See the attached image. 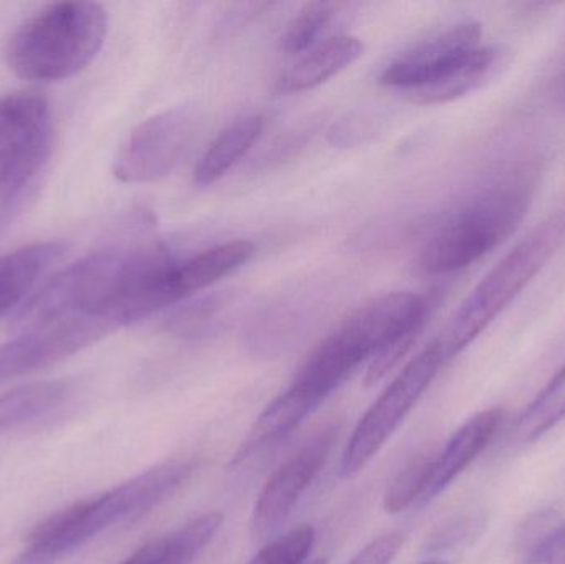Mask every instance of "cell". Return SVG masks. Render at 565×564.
Returning <instances> with one entry per match:
<instances>
[{
	"instance_id": "cell-1",
	"label": "cell",
	"mask_w": 565,
	"mask_h": 564,
	"mask_svg": "<svg viewBox=\"0 0 565 564\" xmlns=\"http://www.w3.org/2000/svg\"><path fill=\"white\" fill-rule=\"evenodd\" d=\"M198 470L191 459H174L102 496L82 500L35 526L12 564H58L118 523L132 522L171 497Z\"/></svg>"
},
{
	"instance_id": "cell-2",
	"label": "cell",
	"mask_w": 565,
	"mask_h": 564,
	"mask_svg": "<svg viewBox=\"0 0 565 564\" xmlns=\"http://www.w3.org/2000/svg\"><path fill=\"white\" fill-rule=\"evenodd\" d=\"M537 185V169L518 166L471 195L425 244L418 267L448 275L477 264L523 224Z\"/></svg>"
},
{
	"instance_id": "cell-3",
	"label": "cell",
	"mask_w": 565,
	"mask_h": 564,
	"mask_svg": "<svg viewBox=\"0 0 565 564\" xmlns=\"http://www.w3.org/2000/svg\"><path fill=\"white\" fill-rule=\"evenodd\" d=\"M500 50L484 45L481 23L461 22L385 66L381 83L401 89L417 105H438L460 98L490 76Z\"/></svg>"
},
{
	"instance_id": "cell-4",
	"label": "cell",
	"mask_w": 565,
	"mask_h": 564,
	"mask_svg": "<svg viewBox=\"0 0 565 564\" xmlns=\"http://www.w3.org/2000/svg\"><path fill=\"white\" fill-rule=\"evenodd\" d=\"M106 33L108 15L99 3H52L15 30L7 46V62L20 78L60 82L98 55Z\"/></svg>"
},
{
	"instance_id": "cell-5",
	"label": "cell",
	"mask_w": 565,
	"mask_h": 564,
	"mask_svg": "<svg viewBox=\"0 0 565 564\" xmlns=\"http://www.w3.org/2000/svg\"><path fill=\"white\" fill-rule=\"evenodd\" d=\"M565 242V207L518 242L471 291L438 340L445 363L470 347L546 267Z\"/></svg>"
},
{
	"instance_id": "cell-6",
	"label": "cell",
	"mask_w": 565,
	"mask_h": 564,
	"mask_svg": "<svg viewBox=\"0 0 565 564\" xmlns=\"http://www.w3.org/2000/svg\"><path fill=\"white\" fill-rule=\"evenodd\" d=\"M52 151L49 99L35 89L0 98V231L25 207Z\"/></svg>"
},
{
	"instance_id": "cell-7",
	"label": "cell",
	"mask_w": 565,
	"mask_h": 564,
	"mask_svg": "<svg viewBox=\"0 0 565 564\" xmlns=\"http://www.w3.org/2000/svg\"><path fill=\"white\" fill-rule=\"evenodd\" d=\"M444 363L440 344L435 341L417 354L385 387L384 393L369 407L352 430L351 439L342 453L339 472L344 479L358 476L377 456L379 450L391 439L402 421L434 383Z\"/></svg>"
},
{
	"instance_id": "cell-8",
	"label": "cell",
	"mask_w": 565,
	"mask_h": 564,
	"mask_svg": "<svg viewBox=\"0 0 565 564\" xmlns=\"http://www.w3.org/2000/svg\"><path fill=\"white\" fill-rule=\"evenodd\" d=\"M198 126L191 108H171L129 132L113 162V174L126 184L159 181L178 164Z\"/></svg>"
},
{
	"instance_id": "cell-9",
	"label": "cell",
	"mask_w": 565,
	"mask_h": 564,
	"mask_svg": "<svg viewBox=\"0 0 565 564\" xmlns=\"http://www.w3.org/2000/svg\"><path fill=\"white\" fill-rule=\"evenodd\" d=\"M338 434V426L318 430L268 477L252 515V533L258 542H270L280 532L306 490L328 464Z\"/></svg>"
},
{
	"instance_id": "cell-10",
	"label": "cell",
	"mask_w": 565,
	"mask_h": 564,
	"mask_svg": "<svg viewBox=\"0 0 565 564\" xmlns=\"http://www.w3.org/2000/svg\"><path fill=\"white\" fill-rule=\"evenodd\" d=\"M93 343L88 328L75 321L22 331L15 340L0 344V384L45 370Z\"/></svg>"
},
{
	"instance_id": "cell-11",
	"label": "cell",
	"mask_w": 565,
	"mask_h": 564,
	"mask_svg": "<svg viewBox=\"0 0 565 564\" xmlns=\"http://www.w3.org/2000/svg\"><path fill=\"white\" fill-rule=\"evenodd\" d=\"M501 423H503V411L494 407L471 417L451 436L445 449L435 457L430 486L422 503H428L438 493L444 492L484 453L497 436Z\"/></svg>"
},
{
	"instance_id": "cell-12",
	"label": "cell",
	"mask_w": 565,
	"mask_h": 564,
	"mask_svg": "<svg viewBox=\"0 0 565 564\" xmlns=\"http://www.w3.org/2000/svg\"><path fill=\"white\" fill-rule=\"evenodd\" d=\"M65 254L62 242H36L0 257V318L23 307L26 297Z\"/></svg>"
},
{
	"instance_id": "cell-13",
	"label": "cell",
	"mask_w": 565,
	"mask_h": 564,
	"mask_svg": "<svg viewBox=\"0 0 565 564\" xmlns=\"http://www.w3.org/2000/svg\"><path fill=\"white\" fill-rule=\"evenodd\" d=\"M362 53L364 45L358 36L341 35L326 40L321 45L302 53L278 76L277 92L289 95L316 88L358 62Z\"/></svg>"
},
{
	"instance_id": "cell-14",
	"label": "cell",
	"mask_w": 565,
	"mask_h": 564,
	"mask_svg": "<svg viewBox=\"0 0 565 564\" xmlns=\"http://www.w3.org/2000/svg\"><path fill=\"white\" fill-rule=\"evenodd\" d=\"M254 254L255 245L252 242L232 241L175 265L174 287L179 300L217 284L225 275L247 264Z\"/></svg>"
},
{
	"instance_id": "cell-15",
	"label": "cell",
	"mask_w": 565,
	"mask_h": 564,
	"mask_svg": "<svg viewBox=\"0 0 565 564\" xmlns=\"http://www.w3.org/2000/svg\"><path fill=\"white\" fill-rule=\"evenodd\" d=\"M264 126L262 116H245L222 129L195 168V184L211 185L224 178L254 148Z\"/></svg>"
},
{
	"instance_id": "cell-16",
	"label": "cell",
	"mask_w": 565,
	"mask_h": 564,
	"mask_svg": "<svg viewBox=\"0 0 565 564\" xmlns=\"http://www.w3.org/2000/svg\"><path fill=\"white\" fill-rule=\"evenodd\" d=\"M70 383L65 380L23 384L0 396V436L46 416L66 400Z\"/></svg>"
},
{
	"instance_id": "cell-17",
	"label": "cell",
	"mask_w": 565,
	"mask_h": 564,
	"mask_svg": "<svg viewBox=\"0 0 565 564\" xmlns=\"http://www.w3.org/2000/svg\"><path fill=\"white\" fill-rule=\"evenodd\" d=\"M563 419H565V363L544 387L543 393L533 401L524 414H521L514 427V437L521 444L534 443Z\"/></svg>"
},
{
	"instance_id": "cell-18",
	"label": "cell",
	"mask_w": 565,
	"mask_h": 564,
	"mask_svg": "<svg viewBox=\"0 0 565 564\" xmlns=\"http://www.w3.org/2000/svg\"><path fill=\"white\" fill-rule=\"evenodd\" d=\"M437 453L417 454L395 476L384 496V509L388 513H401L417 502H424L430 486L431 472Z\"/></svg>"
},
{
	"instance_id": "cell-19",
	"label": "cell",
	"mask_w": 565,
	"mask_h": 564,
	"mask_svg": "<svg viewBox=\"0 0 565 564\" xmlns=\"http://www.w3.org/2000/svg\"><path fill=\"white\" fill-rule=\"evenodd\" d=\"M224 523V515L209 512L185 523L168 539L169 564H191L211 545Z\"/></svg>"
},
{
	"instance_id": "cell-20",
	"label": "cell",
	"mask_w": 565,
	"mask_h": 564,
	"mask_svg": "<svg viewBox=\"0 0 565 564\" xmlns=\"http://www.w3.org/2000/svg\"><path fill=\"white\" fill-rule=\"evenodd\" d=\"M334 15V6L326 2L306 3L282 35V50L289 55L306 53L315 45Z\"/></svg>"
},
{
	"instance_id": "cell-21",
	"label": "cell",
	"mask_w": 565,
	"mask_h": 564,
	"mask_svg": "<svg viewBox=\"0 0 565 564\" xmlns=\"http://www.w3.org/2000/svg\"><path fill=\"white\" fill-rule=\"evenodd\" d=\"M316 543L311 525H299L267 543L248 564H305Z\"/></svg>"
},
{
	"instance_id": "cell-22",
	"label": "cell",
	"mask_w": 565,
	"mask_h": 564,
	"mask_svg": "<svg viewBox=\"0 0 565 564\" xmlns=\"http://www.w3.org/2000/svg\"><path fill=\"white\" fill-rule=\"evenodd\" d=\"M404 539L398 533L379 536L358 553L348 564H391L401 552Z\"/></svg>"
},
{
	"instance_id": "cell-23",
	"label": "cell",
	"mask_w": 565,
	"mask_h": 564,
	"mask_svg": "<svg viewBox=\"0 0 565 564\" xmlns=\"http://www.w3.org/2000/svg\"><path fill=\"white\" fill-rule=\"evenodd\" d=\"M523 564H565V523L526 553Z\"/></svg>"
},
{
	"instance_id": "cell-24",
	"label": "cell",
	"mask_w": 565,
	"mask_h": 564,
	"mask_svg": "<svg viewBox=\"0 0 565 564\" xmlns=\"http://www.w3.org/2000/svg\"><path fill=\"white\" fill-rule=\"evenodd\" d=\"M554 95H556L557 102L565 109V62L563 68H561L559 75L556 78V86H554Z\"/></svg>"
},
{
	"instance_id": "cell-25",
	"label": "cell",
	"mask_w": 565,
	"mask_h": 564,
	"mask_svg": "<svg viewBox=\"0 0 565 564\" xmlns=\"http://www.w3.org/2000/svg\"><path fill=\"white\" fill-rule=\"evenodd\" d=\"M420 564H450V563L441 562V560H431V562H425V563H420Z\"/></svg>"
},
{
	"instance_id": "cell-26",
	"label": "cell",
	"mask_w": 565,
	"mask_h": 564,
	"mask_svg": "<svg viewBox=\"0 0 565 564\" xmlns=\"http://www.w3.org/2000/svg\"><path fill=\"white\" fill-rule=\"evenodd\" d=\"M311 564H324V562H321V560H318V562H312Z\"/></svg>"
}]
</instances>
